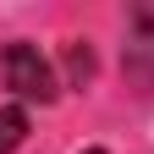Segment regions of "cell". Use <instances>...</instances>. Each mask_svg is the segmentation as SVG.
Here are the masks:
<instances>
[{
  "mask_svg": "<svg viewBox=\"0 0 154 154\" xmlns=\"http://www.w3.org/2000/svg\"><path fill=\"white\" fill-rule=\"evenodd\" d=\"M0 77H6V88L17 94V99H28V105H50L55 94H61L50 61L38 55V44H22V38L0 50Z\"/></svg>",
  "mask_w": 154,
  "mask_h": 154,
  "instance_id": "6da1fadb",
  "label": "cell"
},
{
  "mask_svg": "<svg viewBox=\"0 0 154 154\" xmlns=\"http://www.w3.org/2000/svg\"><path fill=\"white\" fill-rule=\"evenodd\" d=\"M28 138V110L22 105H0V154H17Z\"/></svg>",
  "mask_w": 154,
  "mask_h": 154,
  "instance_id": "7a4b0ae2",
  "label": "cell"
},
{
  "mask_svg": "<svg viewBox=\"0 0 154 154\" xmlns=\"http://www.w3.org/2000/svg\"><path fill=\"white\" fill-rule=\"evenodd\" d=\"M83 154H105V149H83Z\"/></svg>",
  "mask_w": 154,
  "mask_h": 154,
  "instance_id": "3957f363",
  "label": "cell"
}]
</instances>
